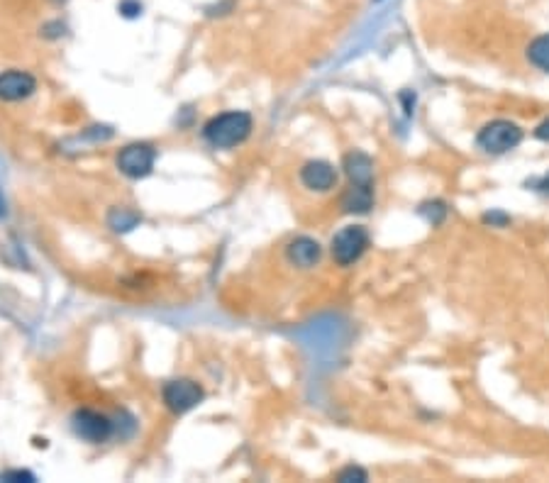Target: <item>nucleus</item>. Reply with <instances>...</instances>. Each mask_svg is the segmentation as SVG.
Wrapping results in <instances>:
<instances>
[{
  "label": "nucleus",
  "mask_w": 549,
  "mask_h": 483,
  "mask_svg": "<svg viewBox=\"0 0 549 483\" xmlns=\"http://www.w3.org/2000/svg\"><path fill=\"white\" fill-rule=\"evenodd\" d=\"M528 59L532 66L549 73V34H539L537 40L530 42Z\"/></svg>",
  "instance_id": "nucleus-12"
},
{
  "label": "nucleus",
  "mask_w": 549,
  "mask_h": 483,
  "mask_svg": "<svg viewBox=\"0 0 549 483\" xmlns=\"http://www.w3.org/2000/svg\"><path fill=\"white\" fill-rule=\"evenodd\" d=\"M337 479L340 481H367V472L360 466H347V469H342Z\"/></svg>",
  "instance_id": "nucleus-14"
},
{
  "label": "nucleus",
  "mask_w": 549,
  "mask_h": 483,
  "mask_svg": "<svg viewBox=\"0 0 549 483\" xmlns=\"http://www.w3.org/2000/svg\"><path fill=\"white\" fill-rule=\"evenodd\" d=\"M344 172L352 186H374V161L364 151H350L344 157Z\"/></svg>",
  "instance_id": "nucleus-10"
},
{
  "label": "nucleus",
  "mask_w": 549,
  "mask_h": 483,
  "mask_svg": "<svg viewBox=\"0 0 549 483\" xmlns=\"http://www.w3.org/2000/svg\"><path fill=\"white\" fill-rule=\"evenodd\" d=\"M342 208L344 212H357L364 215L374 208V186H350L342 196Z\"/></svg>",
  "instance_id": "nucleus-11"
},
{
  "label": "nucleus",
  "mask_w": 549,
  "mask_h": 483,
  "mask_svg": "<svg viewBox=\"0 0 549 483\" xmlns=\"http://www.w3.org/2000/svg\"><path fill=\"white\" fill-rule=\"evenodd\" d=\"M483 220L493 222V225H508V215H503V212H489V215H483Z\"/></svg>",
  "instance_id": "nucleus-17"
},
{
  "label": "nucleus",
  "mask_w": 549,
  "mask_h": 483,
  "mask_svg": "<svg viewBox=\"0 0 549 483\" xmlns=\"http://www.w3.org/2000/svg\"><path fill=\"white\" fill-rule=\"evenodd\" d=\"M71 427H73V433L79 434L81 440H86V442L93 444L105 442L110 434H112V423H110L108 418L96 413V410H89V408H83V410H76V413H73V418H71Z\"/></svg>",
  "instance_id": "nucleus-6"
},
{
  "label": "nucleus",
  "mask_w": 549,
  "mask_h": 483,
  "mask_svg": "<svg viewBox=\"0 0 549 483\" xmlns=\"http://www.w3.org/2000/svg\"><path fill=\"white\" fill-rule=\"evenodd\" d=\"M37 91V80L27 71H5L0 73V101L18 103L30 98L32 93Z\"/></svg>",
  "instance_id": "nucleus-7"
},
{
  "label": "nucleus",
  "mask_w": 549,
  "mask_h": 483,
  "mask_svg": "<svg viewBox=\"0 0 549 483\" xmlns=\"http://www.w3.org/2000/svg\"><path fill=\"white\" fill-rule=\"evenodd\" d=\"M286 257H289V262L293 264V266H298V269H313V266L320 262V257H322V247H320V242L313 240V237H296V240L286 247Z\"/></svg>",
  "instance_id": "nucleus-9"
},
{
  "label": "nucleus",
  "mask_w": 549,
  "mask_h": 483,
  "mask_svg": "<svg viewBox=\"0 0 549 483\" xmlns=\"http://www.w3.org/2000/svg\"><path fill=\"white\" fill-rule=\"evenodd\" d=\"M250 132L251 115L244 111L222 112V115L213 118V120L203 127L205 140H208L213 147H218V150H232V147H237V144H242V142L250 137Z\"/></svg>",
  "instance_id": "nucleus-1"
},
{
  "label": "nucleus",
  "mask_w": 549,
  "mask_h": 483,
  "mask_svg": "<svg viewBox=\"0 0 549 483\" xmlns=\"http://www.w3.org/2000/svg\"><path fill=\"white\" fill-rule=\"evenodd\" d=\"M0 481H35L30 472H5L0 473Z\"/></svg>",
  "instance_id": "nucleus-16"
},
{
  "label": "nucleus",
  "mask_w": 549,
  "mask_h": 483,
  "mask_svg": "<svg viewBox=\"0 0 549 483\" xmlns=\"http://www.w3.org/2000/svg\"><path fill=\"white\" fill-rule=\"evenodd\" d=\"M157 161V151L150 144H130L118 154V169L130 179H144L150 176Z\"/></svg>",
  "instance_id": "nucleus-5"
},
{
  "label": "nucleus",
  "mask_w": 549,
  "mask_h": 483,
  "mask_svg": "<svg viewBox=\"0 0 549 483\" xmlns=\"http://www.w3.org/2000/svg\"><path fill=\"white\" fill-rule=\"evenodd\" d=\"M118 11H120L125 18H137V15H142V3H137V0H122Z\"/></svg>",
  "instance_id": "nucleus-15"
},
{
  "label": "nucleus",
  "mask_w": 549,
  "mask_h": 483,
  "mask_svg": "<svg viewBox=\"0 0 549 483\" xmlns=\"http://www.w3.org/2000/svg\"><path fill=\"white\" fill-rule=\"evenodd\" d=\"M537 191L542 193V196H549V173L547 176H542L537 181Z\"/></svg>",
  "instance_id": "nucleus-19"
},
{
  "label": "nucleus",
  "mask_w": 549,
  "mask_h": 483,
  "mask_svg": "<svg viewBox=\"0 0 549 483\" xmlns=\"http://www.w3.org/2000/svg\"><path fill=\"white\" fill-rule=\"evenodd\" d=\"M535 137L542 142H549V118L545 122H539L537 130H535Z\"/></svg>",
  "instance_id": "nucleus-18"
},
{
  "label": "nucleus",
  "mask_w": 549,
  "mask_h": 483,
  "mask_svg": "<svg viewBox=\"0 0 549 483\" xmlns=\"http://www.w3.org/2000/svg\"><path fill=\"white\" fill-rule=\"evenodd\" d=\"M520 142H522V130H520L515 122L510 120L489 122V125L479 132V137H476L479 150H483L486 154H496V157L513 151Z\"/></svg>",
  "instance_id": "nucleus-2"
},
{
  "label": "nucleus",
  "mask_w": 549,
  "mask_h": 483,
  "mask_svg": "<svg viewBox=\"0 0 549 483\" xmlns=\"http://www.w3.org/2000/svg\"><path fill=\"white\" fill-rule=\"evenodd\" d=\"M5 215V198H3V193H0V218Z\"/></svg>",
  "instance_id": "nucleus-20"
},
{
  "label": "nucleus",
  "mask_w": 549,
  "mask_h": 483,
  "mask_svg": "<svg viewBox=\"0 0 549 483\" xmlns=\"http://www.w3.org/2000/svg\"><path fill=\"white\" fill-rule=\"evenodd\" d=\"M200 401H203V388L190 379H176L164 386V402L171 413H189Z\"/></svg>",
  "instance_id": "nucleus-4"
},
{
  "label": "nucleus",
  "mask_w": 549,
  "mask_h": 483,
  "mask_svg": "<svg viewBox=\"0 0 549 483\" xmlns=\"http://www.w3.org/2000/svg\"><path fill=\"white\" fill-rule=\"evenodd\" d=\"M137 215L130 211H125V208H115V211L110 212V227L118 232H128L132 230L135 225H137Z\"/></svg>",
  "instance_id": "nucleus-13"
},
{
  "label": "nucleus",
  "mask_w": 549,
  "mask_h": 483,
  "mask_svg": "<svg viewBox=\"0 0 549 483\" xmlns=\"http://www.w3.org/2000/svg\"><path fill=\"white\" fill-rule=\"evenodd\" d=\"M300 181L310 191L325 193L337 186V169L332 164H328V161H308L300 169Z\"/></svg>",
  "instance_id": "nucleus-8"
},
{
  "label": "nucleus",
  "mask_w": 549,
  "mask_h": 483,
  "mask_svg": "<svg viewBox=\"0 0 549 483\" xmlns=\"http://www.w3.org/2000/svg\"><path fill=\"white\" fill-rule=\"evenodd\" d=\"M369 247V232L361 225H350L340 230L332 237V257L340 266H350V264L360 262L361 254Z\"/></svg>",
  "instance_id": "nucleus-3"
}]
</instances>
